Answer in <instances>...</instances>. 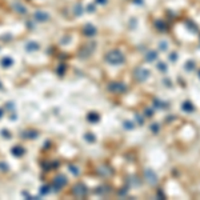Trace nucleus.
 <instances>
[{"mask_svg":"<svg viewBox=\"0 0 200 200\" xmlns=\"http://www.w3.org/2000/svg\"><path fill=\"white\" fill-rule=\"evenodd\" d=\"M105 60L111 64H119V63H123L124 57H123V53L120 51L113 50V51H111L105 55Z\"/></svg>","mask_w":200,"mask_h":200,"instance_id":"obj_1","label":"nucleus"},{"mask_svg":"<svg viewBox=\"0 0 200 200\" xmlns=\"http://www.w3.org/2000/svg\"><path fill=\"white\" fill-rule=\"evenodd\" d=\"M67 181H68V180H67V177L64 175L55 176V177H53V180H52V188H53V191H55V192L60 191L63 187L67 185Z\"/></svg>","mask_w":200,"mask_h":200,"instance_id":"obj_2","label":"nucleus"},{"mask_svg":"<svg viewBox=\"0 0 200 200\" xmlns=\"http://www.w3.org/2000/svg\"><path fill=\"white\" fill-rule=\"evenodd\" d=\"M72 193H73V196H76V198H84V196L87 195V188H86V185H84L83 183L75 184L73 188H72Z\"/></svg>","mask_w":200,"mask_h":200,"instance_id":"obj_3","label":"nucleus"},{"mask_svg":"<svg viewBox=\"0 0 200 200\" xmlns=\"http://www.w3.org/2000/svg\"><path fill=\"white\" fill-rule=\"evenodd\" d=\"M33 17L36 21H40V23H44V21H48L50 20V13L44 12V11H36L33 13Z\"/></svg>","mask_w":200,"mask_h":200,"instance_id":"obj_4","label":"nucleus"},{"mask_svg":"<svg viewBox=\"0 0 200 200\" xmlns=\"http://www.w3.org/2000/svg\"><path fill=\"white\" fill-rule=\"evenodd\" d=\"M11 153H12V156H15V158H21V156H24V153H25V148L23 145H13L11 148Z\"/></svg>","mask_w":200,"mask_h":200,"instance_id":"obj_5","label":"nucleus"},{"mask_svg":"<svg viewBox=\"0 0 200 200\" xmlns=\"http://www.w3.org/2000/svg\"><path fill=\"white\" fill-rule=\"evenodd\" d=\"M38 136H39V132L36 130H27L21 133V137L27 139V140H33V139H36Z\"/></svg>","mask_w":200,"mask_h":200,"instance_id":"obj_6","label":"nucleus"},{"mask_svg":"<svg viewBox=\"0 0 200 200\" xmlns=\"http://www.w3.org/2000/svg\"><path fill=\"white\" fill-rule=\"evenodd\" d=\"M83 33L86 35V36H93V35L96 33V29H95V27H93V25L87 24V25L83 28Z\"/></svg>","mask_w":200,"mask_h":200,"instance_id":"obj_7","label":"nucleus"},{"mask_svg":"<svg viewBox=\"0 0 200 200\" xmlns=\"http://www.w3.org/2000/svg\"><path fill=\"white\" fill-rule=\"evenodd\" d=\"M39 48H40V46H39V43H36V42H28L25 44V50L28 52H35V51H38Z\"/></svg>","mask_w":200,"mask_h":200,"instance_id":"obj_8","label":"nucleus"},{"mask_svg":"<svg viewBox=\"0 0 200 200\" xmlns=\"http://www.w3.org/2000/svg\"><path fill=\"white\" fill-rule=\"evenodd\" d=\"M0 64H2L3 68H8V67H11L13 64V60H12V57L6 56V57H3V59L0 60Z\"/></svg>","mask_w":200,"mask_h":200,"instance_id":"obj_9","label":"nucleus"},{"mask_svg":"<svg viewBox=\"0 0 200 200\" xmlns=\"http://www.w3.org/2000/svg\"><path fill=\"white\" fill-rule=\"evenodd\" d=\"M51 191V185H43L42 188H40V195H42V196H44V195H47L48 192H50Z\"/></svg>","mask_w":200,"mask_h":200,"instance_id":"obj_10","label":"nucleus"},{"mask_svg":"<svg viewBox=\"0 0 200 200\" xmlns=\"http://www.w3.org/2000/svg\"><path fill=\"white\" fill-rule=\"evenodd\" d=\"M13 7H15V10H16L17 12H19L20 15H23V13H25V12H27V10H25V8H24L23 6H21V4H17V3H16Z\"/></svg>","mask_w":200,"mask_h":200,"instance_id":"obj_11","label":"nucleus"},{"mask_svg":"<svg viewBox=\"0 0 200 200\" xmlns=\"http://www.w3.org/2000/svg\"><path fill=\"white\" fill-rule=\"evenodd\" d=\"M10 170V166L6 163V162H0V171L2 172H8Z\"/></svg>","mask_w":200,"mask_h":200,"instance_id":"obj_12","label":"nucleus"},{"mask_svg":"<svg viewBox=\"0 0 200 200\" xmlns=\"http://www.w3.org/2000/svg\"><path fill=\"white\" fill-rule=\"evenodd\" d=\"M3 135V137L4 139H11V132L8 131V130H6V128H4V130H2V132H0Z\"/></svg>","mask_w":200,"mask_h":200,"instance_id":"obj_13","label":"nucleus"},{"mask_svg":"<svg viewBox=\"0 0 200 200\" xmlns=\"http://www.w3.org/2000/svg\"><path fill=\"white\" fill-rule=\"evenodd\" d=\"M88 120H91V122H92V120H93V122H96V120H99V116H97V115H95V113H90V115H88Z\"/></svg>","mask_w":200,"mask_h":200,"instance_id":"obj_14","label":"nucleus"},{"mask_svg":"<svg viewBox=\"0 0 200 200\" xmlns=\"http://www.w3.org/2000/svg\"><path fill=\"white\" fill-rule=\"evenodd\" d=\"M64 68H65L64 65H60L59 68H57V73H59V75H60V73H64Z\"/></svg>","mask_w":200,"mask_h":200,"instance_id":"obj_15","label":"nucleus"},{"mask_svg":"<svg viewBox=\"0 0 200 200\" xmlns=\"http://www.w3.org/2000/svg\"><path fill=\"white\" fill-rule=\"evenodd\" d=\"M86 139H87V140H90V141H93V140H95V137H92V136H91V133H87V135H86Z\"/></svg>","mask_w":200,"mask_h":200,"instance_id":"obj_16","label":"nucleus"},{"mask_svg":"<svg viewBox=\"0 0 200 200\" xmlns=\"http://www.w3.org/2000/svg\"><path fill=\"white\" fill-rule=\"evenodd\" d=\"M69 171H71V172H73L75 175H76V173H78V170H76V168H75V166H71V167H69Z\"/></svg>","mask_w":200,"mask_h":200,"instance_id":"obj_17","label":"nucleus"},{"mask_svg":"<svg viewBox=\"0 0 200 200\" xmlns=\"http://www.w3.org/2000/svg\"><path fill=\"white\" fill-rule=\"evenodd\" d=\"M3 115H4V111H3V108H0V119L3 118Z\"/></svg>","mask_w":200,"mask_h":200,"instance_id":"obj_18","label":"nucleus"},{"mask_svg":"<svg viewBox=\"0 0 200 200\" xmlns=\"http://www.w3.org/2000/svg\"><path fill=\"white\" fill-rule=\"evenodd\" d=\"M4 90V87H3V84H2V82H0V91H3Z\"/></svg>","mask_w":200,"mask_h":200,"instance_id":"obj_19","label":"nucleus"},{"mask_svg":"<svg viewBox=\"0 0 200 200\" xmlns=\"http://www.w3.org/2000/svg\"><path fill=\"white\" fill-rule=\"evenodd\" d=\"M99 3H105V0H97Z\"/></svg>","mask_w":200,"mask_h":200,"instance_id":"obj_20","label":"nucleus"}]
</instances>
